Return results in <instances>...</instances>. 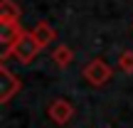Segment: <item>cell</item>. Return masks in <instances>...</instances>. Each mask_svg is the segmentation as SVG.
<instances>
[{
    "label": "cell",
    "mask_w": 133,
    "mask_h": 128,
    "mask_svg": "<svg viewBox=\"0 0 133 128\" xmlns=\"http://www.w3.org/2000/svg\"><path fill=\"white\" fill-rule=\"evenodd\" d=\"M42 49L44 47L37 42L35 32H32V30H25V35L20 37V42L15 44V49H12V57L17 59L20 64H30V62H35V57H37Z\"/></svg>",
    "instance_id": "1"
},
{
    "label": "cell",
    "mask_w": 133,
    "mask_h": 128,
    "mask_svg": "<svg viewBox=\"0 0 133 128\" xmlns=\"http://www.w3.org/2000/svg\"><path fill=\"white\" fill-rule=\"evenodd\" d=\"M111 76H114V69H111L109 62L101 59V57L91 59V62L84 66V79L89 81L91 86H104V84H109Z\"/></svg>",
    "instance_id": "2"
},
{
    "label": "cell",
    "mask_w": 133,
    "mask_h": 128,
    "mask_svg": "<svg viewBox=\"0 0 133 128\" xmlns=\"http://www.w3.org/2000/svg\"><path fill=\"white\" fill-rule=\"evenodd\" d=\"M25 35V30H22V25L20 22H8V25H3L0 22V44H3V62L8 57H12V49H15V44L20 42V37Z\"/></svg>",
    "instance_id": "3"
},
{
    "label": "cell",
    "mask_w": 133,
    "mask_h": 128,
    "mask_svg": "<svg viewBox=\"0 0 133 128\" xmlns=\"http://www.w3.org/2000/svg\"><path fill=\"white\" fill-rule=\"evenodd\" d=\"M20 86H22V81H20L17 76L3 64V66H0V101L8 104V101L20 91Z\"/></svg>",
    "instance_id": "4"
},
{
    "label": "cell",
    "mask_w": 133,
    "mask_h": 128,
    "mask_svg": "<svg viewBox=\"0 0 133 128\" xmlns=\"http://www.w3.org/2000/svg\"><path fill=\"white\" fill-rule=\"evenodd\" d=\"M47 113H49V118H52L54 123L64 126V123H69L71 116H74V106H71L66 99H57V101H52V104H49Z\"/></svg>",
    "instance_id": "5"
},
{
    "label": "cell",
    "mask_w": 133,
    "mask_h": 128,
    "mask_svg": "<svg viewBox=\"0 0 133 128\" xmlns=\"http://www.w3.org/2000/svg\"><path fill=\"white\" fill-rule=\"evenodd\" d=\"M32 32H35V37H37V42L42 44V47H49V44L54 42V37H57V32H54V27L47 22V20H42V22H37L32 27Z\"/></svg>",
    "instance_id": "6"
},
{
    "label": "cell",
    "mask_w": 133,
    "mask_h": 128,
    "mask_svg": "<svg viewBox=\"0 0 133 128\" xmlns=\"http://www.w3.org/2000/svg\"><path fill=\"white\" fill-rule=\"evenodd\" d=\"M20 5H15V0H3L0 3V22H20Z\"/></svg>",
    "instance_id": "7"
},
{
    "label": "cell",
    "mask_w": 133,
    "mask_h": 128,
    "mask_svg": "<svg viewBox=\"0 0 133 128\" xmlns=\"http://www.w3.org/2000/svg\"><path fill=\"white\" fill-rule=\"evenodd\" d=\"M52 59H54V64H59V66H69L74 62V52H71V47H66V44H57V47L52 49Z\"/></svg>",
    "instance_id": "8"
},
{
    "label": "cell",
    "mask_w": 133,
    "mask_h": 128,
    "mask_svg": "<svg viewBox=\"0 0 133 128\" xmlns=\"http://www.w3.org/2000/svg\"><path fill=\"white\" fill-rule=\"evenodd\" d=\"M118 69L126 71V74H133V49H126L118 57Z\"/></svg>",
    "instance_id": "9"
},
{
    "label": "cell",
    "mask_w": 133,
    "mask_h": 128,
    "mask_svg": "<svg viewBox=\"0 0 133 128\" xmlns=\"http://www.w3.org/2000/svg\"><path fill=\"white\" fill-rule=\"evenodd\" d=\"M131 27H133V25H131Z\"/></svg>",
    "instance_id": "10"
}]
</instances>
